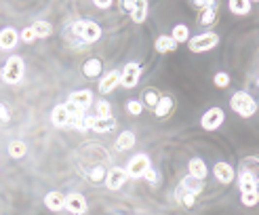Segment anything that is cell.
<instances>
[{"label":"cell","instance_id":"5bb4252c","mask_svg":"<svg viewBox=\"0 0 259 215\" xmlns=\"http://www.w3.org/2000/svg\"><path fill=\"white\" fill-rule=\"evenodd\" d=\"M51 120H53L55 126H66V125H69L72 116H69V112H68L66 106H55L53 114H51Z\"/></svg>","mask_w":259,"mask_h":215},{"label":"cell","instance_id":"30bf717a","mask_svg":"<svg viewBox=\"0 0 259 215\" xmlns=\"http://www.w3.org/2000/svg\"><path fill=\"white\" fill-rule=\"evenodd\" d=\"M66 209L72 213H85L86 211V200L82 194H68L66 196Z\"/></svg>","mask_w":259,"mask_h":215},{"label":"cell","instance_id":"4dcf8cb0","mask_svg":"<svg viewBox=\"0 0 259 215\" xmlns=\"http://www.w3.org/2000/svg\"><path fill=\"white\" fill-rule=\"evenodd\" d=\"M171 36H173L177 42H186L188 38H190V32H188V28L183 23H177L175 28H173V34H171Z\"/></svg>","mask_w":259,"mask_h":215},{"label":"cell","instance_id":"bcb514c9","mask_svg":"<svg viewBox=\"0 0 259 215\" xmlns=\"http://www.w3.org/2000/svg\"><path fill=\"white\" fill-rule=\"evenodd\" d=\"M255 2H257V0H255Z\"/></svg>","mask_w":259,"mask_h":215},{"label":"cell","instance_id":"8992f818","mask_svg":"<svg viewBox=\"0 0 259 215\" xmlns=\"http://www.w3.org/2000/svg\"><path fill=\"white\" fill-rule=\"evenodd\" d=\"M224 118H225V114H224L221 108H211L207 114H202L200 125H202V129H207V131H215V129H219V126H221Z\"/></svg>","mask_w":259,"mask_h":215},{"label":"cell","instance_id":"7402d4cb","mask_svg":"<svg viewBox=\"0 0 259 215\" xmlns=\"http://www.w3.org/2000/svg\"><path fill=\"white\" fill-rule=\"evenodd\" d=\"M181 183L190 190V192H194V194H200L202 188H205V179H200V177H194V175H188Z\"/></svg>","mask_w":259,"mask_h":215},{"label":"cell","instance_id":"d4e9b609","mask_svg":"<svg viewBox=\"0 0 259 215\" xmlns=\"http://www.w3.org/2000/svg\"><path fill=\"white\" fill-rule=\"evenodd\" d=\"M101 66H104V63H101L99 59H88L86 63H85V76H88V78H95V76H99L101 74Z\"/></svg>","mask_w":259,"mask_h":215},{"label":"cell","instance_id":"4fadbf2b","mask_svg":"<svg viewBox=\"0 0 259 215\" xmlns=\"http://www.w3.org/2000/svg\"><path fill=\"white\" fill-rule=\"evenodd\" d=\"M44 205H47L51 211H61V209H66V196L59 192H49L44 196Z\"/></svg>","mask_w":259,"mask_h":215},{"label":"cell","instance_id":"9a60e30c","mask_svg":"<svg viewBox=\"0 0 259 215\" xmlns=\"http://www.w3.org/2000/svg\"><path fill=\"white\" fill-rule=\"evenodd\" d=\"M120 85V74L118 72H110V74H105L104 78H101L99 82V91L101 93H110L112 89H116Z\"/></svg>","mask_w":259,"mask_h":215},{"label":"cell","instance_id":"6da1fadb","mask_svg":"<svg viewBox=\"0 0 259 215\" xmlns=\"http://www.w3.org/2000/svg\"><path fill=\"white\" fill-rule=\"evenodd\" d=\"M230 106H232V110L236 114H240L242 118H249V116H253V114L257 112V101L244 91L234 93L232 99H230Z\"/></svg>","mask_w":259,"mask_h":215},{"label":"cell","instance_id":"ffe728a7","mask_svg":"<svg viewBox=\"0 0 259 215\" xmlns=\"http://www.w3.org/2000/svg\"><path fill=\"white\" fill-rule=\"evenodd\" d=\"M17 44V32L13 28H6L0 32V49H13Z\"/></svg>","mask_w":259,"mask_h":215},{"label":"cell","instance_id":"3957f363","mask_svg":"<svg viewBox=\"0 0 259 215\" xmlns=\"http://www.w3.org/2000/svg\"><path fill=\"white\" fill-rule=\"evenodd\" d=\"M219 44V36L213 34V32H207V34H200L190 40V51L192 53H205V51H211L213 47H217Z\"/></svg>","mask_w":259,"mask_h":215},{"label":"cell","instance_id":"7a4b0ae2","mask_svg":"<svg viewBox=\"0 0 259 215\" xmlns=\"http://www.w3.org/2000/svg\"><path fill=\"white\" fill-rule=\"evenodd\" d=\"M72 32L85 42H95L101 36V28L95 21H76L72 25Z\"/></svg>","mask_w":259,"mask_h":215},{"label":"cell","instance_id":"b9f144b4","mask_svg":"<svg viewBox=\"0 0 259 215\" xmlns=\"http://www.w3.org/2000/svg\"><path fill=\"white\" fill-rule=\"evenodd\" d=\"M93 2H95L97 9H107V6L112 4V0H93Z\"/></svg>","mask_w":259,"mask_h":215},{"label":"cell","instance_id":"cb8c5ba5","mask_svg":"<svg viewBox=\"0 0 259 215\" xmlns=\"http://www.w3.org/2000/svg\"><path fill=\"white\" fill-rule=\"evenodd\" d=\"M230 11L236 15H246L251 11V0H230Z\"/></svg>","mask_w":259,"mask_h":215},{"label":"cell","instance_id":"9c48e42d","mask_svg":"<svg viewBox=\"0 0 259 215\" xmlns=\"http://www.w3.org/2000/svg\"><path fill=\"white\" fill-rule=\"evenodd\" d=\"M238 188H240V192H253V190H259V183H257L255 177L249 173V171L240 169V173H238Z\"/></svg>","mask_w":259,"mask_h":215},{"label":"cell","instance_id":"484cf974","mask_svg":"<svg viewBox=\"0 0 259 215\" xmlns=\"http://www.w3.org/2000/svg\"><path fill=\"white\" fill-rule=\"evenodd\" d=\"M171 108H173V101H171V97H160L158 99V104L154 106V110H156V116H167V114L171 112Z\"/></svg>","mask_w":259,"mask_h":215},{"label":"cell","instance_id":"f35d334b","mask_svg":"<svg viewBox=\"0 0 259 215\" xmlns=\"http://www.w3.org/2000/svg\"><path fill=\"white\" fill-rule=\"evenodd\" d=\"M97 112H99V116H110V104L101 99L97 104Z\"/></svg>","mask_w":259,"mask_h":215},{"label":"cell","instance_id":"2e32d148","mask_svg":"<svg viewBox=\"0 0 259 215\" xmlns=\"http://www.w3.org/2000/svg\"><path fill=\"white\" fill-rule=\"evenodd\" d=\"M69 101H72L78 110L85 112L86 108L91 106V93H88V91H76V93L69 95Z\"/></svg>","mask_w":259,"mask_h":215},{"label":"cell","instance_id":"60d3db41","mask_svg":"<svg viewBox=\"0 0 259 215\" xmlns=\"http://www.w3.org/2000/svg\"><path fill=\"white\" fill-rule=\"evenodd\" d=\"M9 118H11V114L6 110V106L0 104V120H2V123H9Z\"/></svg>","mask_w":259,"mask_h":215},{"label":"cell","instance_id":"e575fe53","mask_svg":"<svg viewBox=\"0 0 259 215\" xmlns=\"http://www.w3.org/2000/svg\"><path fill=\"white\" fill-rule=\"evenodd\" d=\"M21 40L23 42H34L36 40V32H34V28H32V25L21 32Z\"/></svg>","mask_w":259,"mask_h":215},{"label":"cell","instance_id":"603a6c76","mask_svg":"<svg viewBox=\"0 0 259 215\" xmlns=\"http://www.w3.org/2000/svg\"><path fill=\"white\" fill-rule=\"evenodd\" d=\"M133 145H135V135H133L131 131L120 133L118 139H116V150H129Z\"/></svg>","mask_w":259,"mask_h":215},{"label":"cell","instance_id":"7bdbcfd3","mask_svg":"<svg viewBox=\"0 0 259 215\" xmlns=\"http://www.w3.org/2000/svg\"><path fill=\"white\" fill-rule=\"evenodd\" d=\"M194 2H196V4H198V6H202V9H205V6H208V4H213V2H215V0H194Z\"/></svg>","mask_w":259,"mask_h":215},{"label":"cell","instance_id":"d6986e66","mask_svg":"<svg viewBox=\"0 0 259 215\" xmlns=\"http://www.w3.org/2000/svg\"><path fill=\"white\" fill-rule=\"evenodd\" d=\"M175 196H177V200L181 202L183 207H192L194 205V200H196V194L194 192H190V190L183 186V183H179L175 190Z\"/></svg>","mask_w":259,"mask_h":215},{"label":"cell","instance_id":"83f0119b","mask_svg":"<svg viewBox=\"0 0 259 215\" xmlns=\"http://www.w3.org/2000/svg\"><path fill=\"white\" fill-rule=\"evenodd\" d=\"M93 120H95V116H86V114L82 116V114H80V116L76 118L72 125H74L78 131H91V129H93Z\"/></svg>","mask_w":259,"mask_h":215},{"label":"cell","instance_id":"d590c367","mask_svg":"<svg viewBox=\"0 0 259 215\" xmlns=\"http://www.w3.org/2000/svg\"><path fill=\"white\" fill-rule=\"evenodd\" d=\"M143 97H145V104H148L150 108H154V106L158 104V99H160V97H158V93H156V91H145Z\"/></svg>","mask_w":259,"mask_h":215},{"label":"cell","instance_id":"ac0fdd59","mask_svg":"<svg viewBox=\"0 0 259 215\" xmlns=\"http://www.w3.org/2000/svg\"><path fill=\"white\" fill-rule=\"evenodd\" d=\"M154 47H156L158 53H171V51L177 49V40L173 36H158Z\"/></svg>","mask_w":259,"mask_h":215},{"label":"cell","instance_id":"74e56055","mask_svg":"<svg viewBox=\"0 0 259 215\" xmlns=\"http://www.w3.org/2000/svg\"><path fill=\"white\" fill-rule=\"evenodd\" d=\"M126 110H129L131 114H141V110H143V106L139 104V101H129V104H126Z\"/></svg>","mask_w":259,"mask_h":215},{"label":"cell","instance_id":"d6a6232c","mask_svg":"<svg viewBox=\"0 0 259 215\" xmlns=\"http://www.w3.org/2000/svg\"><path fill=\"white\" fill-rule=\"evenodd\" d=\"M259 202V190H253V192H242V205L244 207H255Z\"/></svg>","mask_w":259,"mask_h":215},{"label":"cell","instance_id":"5b68a950","mask_svg":"<svg viewBox=\"0 0 259 215\" xmlns=\"http://www.w3.org/2000/svg\"><path fill=\"white\" fill-rule=\"evenodd\" d=\"M139 76H141V68H139V63H126L122 74H120V85L124 89H133L139 82Z\"/></svg>","mask_w":259,"mask_h":215},{"label":"cell","instance_id":"1f68e13d","mask_svg":"<svg viewBox=\"0 0 259 215\" xmlns=\"http://www.w3.org/2000/svg\"><path fill=\"white\" fill-rule=\"evenodd\" d=\"M32 28H34V32H36V38L51 36V23H47V21H36Z\"/></svg>","mask_w":259,"mask_h":215},{"label":"cell","instance_id":"f6af8a7d","mask_svg":"<svg viewBox=\"0 0 259 215\" xmlns=\"http://www.w3.org/2000/svg\"><path fill=\"white\" fill-rule=\"evenodd\" d=\"M257 85H259V80H257Z\"/></svg>","mask_w":259,"mask_h":215},{"label":"cell","instance_id":"44dd1931","mask_svg":"<svg viewBox=\"0 0 259 215\" xmlns=\"http://www.w3.org/2000/svg\"><path fill=\"white\" fill-rule=\"evenodd\" d=\"M188 169H190V175H194V177H200V179H205L207 177V164L200 161V158H192L188 164Z\"/></svg>","mask_w":259,"mask_h":215},{"label":"cell","instance_id":"277c9868","mask_svg":"<svg viewBox=\"0 0 259 215\" xmlns=\"http://www.w3.org/2000/svg\"><path fill=\"white\" fill-rule=\"evenodd\" d=\"M21 76H23V61L19 59V57H11V59L6 61L4 70H2L4 82H9V85H15V82L21 80Z\"/></svg>","mask_w":259,"mask_h":215},{"label":"cell","instance_id":"ab89813d","mask_svg":"<svg viewBox=\"0 0 259 215\" xmlns=\"http://www.w3.org/2000/svg\"><path fill=\"white\" fill-rule=\"evenodd\" d=\"M143 177H145V179H148L150 183H154V181H156V171L152 169V167H148V169L143 171Z\"/></svg>","mask_w":259,"mask_h":215},{"label":"cell","instance_id":"836d02e7","mask_svg":"<svg viewBox=\"0 0 259 215\" xmlns=\"http://www.w3.org/2000/svg\"><path fill=\"white\" fill-rule=\"evenodd\" d=\"M215 85L221 87V89H225L227 85H230V76H227L225 72H217V74H215Z\"/></svg>","mask_w":259,"mask_h":215},{"label":"cell","instance_id":"e0dca14e","mask_svg":"<svg viewBox=\"0 0 259 215\" xmlns=\"http://www.w3.org/2000/svg\"><path fill=\"white\" fill-rule=\"evenodd\" d=\"M116 126V120L112 116H97L93 120V129L91 131H97V133H107Z\"/></svg>","mask_w":259,"mask_h":215},{"label":"cell","instance_id":"8fae6325","mask_svg":"<svg viewBox=\"0 0 259 215\" xmlns=\"http://www.w3.org/2000/svg\"><path fill=\"white\" fill-rule=\"evenodd\" d=\"M213 173L221 183H230L234 179V175H236V173H234V169L227 162H217V164H215V169H213Z\"/></svg>","mask_w":259,"mask_h":215},{"label":"cell","instance_id":"f546056e","mask_svg":"<svg viewBox=\"0 0 259 215\" xmlns=\"http://www.w3.org/2000/svg\"><path fill=\"white\" fill-rule=\"evenodd\" d=\"M25 152H28V148H25L23 142H11L9 143V154H11V158H21V156H25Z\"/></svg>","mask_w":259,"mask_h":215},{"label":"cell","instance_id":"52a82bcc","mask_svg":"<svg viewBox=\"0 0 259 215\" xmlns=\"http://www.w3.org/2000/svg\"><path fill=\"white\" fill-rule=\"evenodd\" d=\"M148 167H150V158L145 154H137V156L131 158L129 164H126V175L129 177H141L143 171Z\"/></svg>","mask_w":259,"mask_h":215},{"label":"cell","instance_id":"4316f807","mask_svg":"<svg viewBox=\"0 0 259 215\" xmlns=\"http://www.w3.org/2000/svg\"><path fill=\"white\" fill-rule=\"evenodd\" d=\"M240 169L249 171V173L255 177L257 183H259V161H257V158H244V161H242V167H240Z\"/></svg>","mask_w":259,"mask_h":215},{"label":"cell","instance_id":"ee69618b","mask_svg":"<svg viewBox=\"0 0 259 215\" xmlns=\"http://www.w3.org/2000/svg\"><path fill=\"white\" fill-rule=\"evenodd\" d=\"M122 4H124V9H126V11H131V9H133V4H135V0H122Z\"/></svg>","mask_w":259,"mask_h":215},{"label":"cell","instance_id":"ba28073f","mask_svg":"<svg viewBox=\"0 0 259 215\" xmlns=\"http://www.w3.org/2000/svg\"><path fill=\"white\" fill-rule=\"evenodd\" d=\"M126 169H112L110 173L105 175V186L110 188V190H118V188H122L124 186V181H126Z\"/></svg>","mask_w":259,"mask_h":215},{"label":"cell","instance_id":"f1b7e54d","mask_svg":"<svg viewBox=\"0 0 259 215\" xmlns=\"http://www.w3.org/2000/svg\"><path fill=\"white\" fill-rule=\"evenodd\" d=\"M215 15H217V6H215V2H213V4H208V6H205V9H202V15H200V23H202V25H208V23H213Z\"/></svg>","mask_w":259,"mask_h":215},{"label":"cell","instance_id":"7c38bea8","mask_svg":"<svg viewBox=\"0 0 259 215\" xmlns=\"http://www.w3.org/2000/svg\"><path fill=\"white\" fill-rule=\"evenodd\" d=\"M129 13L135 23H143L145 17H148V0H135V4H133V9Z\"/></svg>","mask_w":259,"mask_h":215},{"label":"cell","instance_id":"8d00e7d4","mask_svg":"<svg viewBox=\"0 0 259 215\" xmlns=\"http://www.w3.org/2000/svg\"><path fill=\"white\" fill-rule=\"evenodd\" d=\"M104 177H105V171H104V167H101V164L91 171V179H93V181H101Z\"/></svg>","mask_w":259,"mask_h":215}]
</instances>
